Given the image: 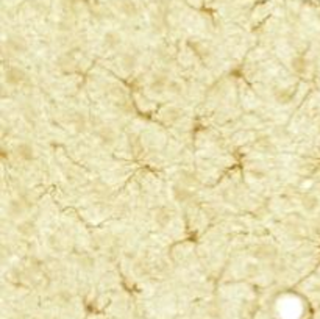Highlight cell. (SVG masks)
I'll return each mask as SVG.
<instances>
[{
  "mask_svg": "<svg viewBox=\"0 0 320 319\" xmlns=\"http://www.w3.org/2000/svg\"><path fill=\"white\" fill-rule=\"evenodd\" d=\"M248 175L255 178V180H263V178L267 177V171L261 166H252L248 169Z\"/></svg>",
  "mask_w": 320,
  "mask_h": 319,
  "instance_id": "cb8c5ba5",
  "label": "cell"
},
{
  "mask_svg": "<svg viewBox=\"0 0 320 319\" xmlns=\"http://www.w3.org/2000/svg\"><path fill=\"white\" fill-rule=\"evenodd\" d=\"M169 77L167 74H163V72H159V74H155L153 78H152V82H150L148 88H150V91L155 93V94H161L164 91H167V86H169Z\"/></svg>",
  "mask_w": 320,
  "mask_h": 319,
  "instance_id": "9c48e42d",
  "label": "cell"
},
{
  "mask_svg": "<svg viewBox=\"0 0 320 319\" xmlns=\"http://www.w3.org/2000/svg\"><path fill=\"white\" fill-rule=\"evenodd\" d=\"M319 17H320V13H319Z\"/></svg>",
  "mask_w": 320,
  "mask_h": 319,
  "instance_id": "f1b7e54d",
  "label": "cell"
},
{
  "mask_svg": "<svg viewBox=\"0 0 320 319\" xmlns=\"http://www.w3.org/2000/svg\"><path fill=\"white\" fill-rule=\"evenodd\" d=\"M95 139L103 146H113L117 141V132L109 125H100L94 130Z\"/></svg>",
  "mask_w": 320,
  "mask_h": 319,
  "instance_id": "3957f363",
  "label": "cell"
},
{
  "mask_svg": "<svg viewBox=\"0 0 320 319\" xmlns=\"http://www.w3.org/2000/svg\"><path fill=\"white\" fill-rule=\"evenodd\" d=\"M30 208H32V204H28V202H25L24 199H21V197H14V199H11V201L8 202V214L11 216V217H14V219H17V217H22Z\"/></svg>",
  "mask_w": 320,
  "mask_h": 319,
  "instance_id": "277c9868",
  "label": "cell"
},
{
  "mask_svg": "<svg viewBox=\"0 0 320 319\" xmlns=\"http://www.w3.org/2000/svg\"><path fill=\"white\" fill-rule=\"evenodd\" d=\"M77 25V22H75V19L74 17H71V16H64L61 21H59V25H58V28H59V32H63V33H69V32H72L74 30V27Z\"/></svg>",
  "mask_w": 320,
  "mask_h": 319,
  "instance_id": "603a6c76",
  "label": "cell"
},
{
  "mask_svg": "<svg viewBox=\"0 0 320 319\" xmlns=\"http://www.w3.org/2000/svg\"><path fill=\"white\" fill-rule=\"evenodd\" d=\"M308 59L305 58V56H302V55H297V56H294L292 59H291V69L295 72V74H298V75H303V74H306L308 72Z\"/></svg>",
  "mask_w": 320,
  "mask_h": 319,
  "instance_id": "d6986e66",
  "label": "cell"
},
{
  "mask_svg": "<svg viewBox=\"0 0 320 319\" xmlns=\"http://www.w3.org/2000/svg\"><path fill=\"white\" fill-rule=\"evenodd\" d=\"M46 241H47V246H48V249H52L53 252H63L64 244H63V241H61V238H59L56 233L48 235Z\"/></svg>",
  "mask_w": 320,
  "mask_h": 319,
  "instance_id": "7402d4cb",
  "label": "cell"
},
{
  "mask_svg": "<svg viewBox=\"0 0 320 319\" xmlns=\"http://www.w3.org/2000/svg\"><path fill=\"white\" fill-rule=\"evenodd\" d=\"M67 122L75 132H85L86 127H88V117L82 111H75V113H72L71 116H69Z\"/></svg>",
  "mask_w": 320,
  "mask_h": 319,
  "instance_id": "5bb4252c",
  "label": "cell"
},
{
  "mask_svg": "<svg viewBox=\"0 0 320 319\" xmlns=\"http://www.w3.org/2000/svg\"><path fill=\"white\" fill-rule=\"evenodd\" d=\"M319 49H320V44H319Z\"/></svg>",
  "mask_w": 320,
  "mask_h": 319,
  "instance_id": "f546056e",
  "label": "cell"
},
{
  "mask_svg": "<svg viewBox=\"0 0 320 319\" xmlns=\"http://www.w3.org/2000/svg\"><path fill=\"white\" fill-rule=\"evenodd\" d=\"M189 46H191V49L195 52V55L200 58H206V56L211 55V47H209V44L205 41H191Z\"/></svg>",
  "mask_w": 320,
  "mask_h": 319,
  "instance_id": "ffe728a7",
  "label": "cell"
},
{
  "mask_svg": "<svg viewBox=\"0 0 320 319\" xmlns=\"http://www.w3.org/2000/svg\"><path fill=\"white\" fill-rule=\"evenodd\" d=\"M197 175L192 171H187V169H180L178 171V183H182L184 186L192 188L197 185Z\"/></svg>",
  "mask_w": 320,
  "mask_h": 319,
  "instance_id": "ac0fdd59",
  "label": "cell"
},
{
  "mask_svg": "<svg viewBox=\"0 0 320 319\" xmlns=\"http://www.w3.org/2000/svg\"><path fill=\"white\" fill-rule=\"evenodd\" d=\"M167 91L171 94H182L183 93V85L178 82V80H171L167 86Z\"/></svg>",
  "mask_w": 320,
  "mask_h": 319,
  "instance_id": "484cf974",
  "label": "cell"
},
{
  "mask_svg": "<svg viewBox=\"0 0 320 319\" xmlns=\"http://www.w3.org/2000/svg\"><path fill=\"white\" fill-rule=\"evenodd\" d=\"M77 265L82 269H85V271H92V269L95 267V258L91 254L83 252L77 257Z\"/></svg>",
  "mask_w": 320,
  "mask_h": 319,
  "instance_id": "44dd1931",
  "label": "cell"
},
{
  "mask_svg": "<svg viewBox=\"0 0 320 319\" xmlns=\"http://www.w3.org/2000/svg\"><path fill=\"white\" fill-rule=\"evenodd\" d=\"M114 8L125 17H135L139 13V6L135 0H114Z\"/></svg>",
  "mask_w": 320,
  "mask_h": 319,
  "instance_id": "52a82bcc",
  "label": "cell"
},
{
  "mask_svg": "<svg viewBox=\"0 0 320 319\" xmlns=\"http://www.w3.org/2000/svg\"><path fill=\"white\" fill-rule=\"evenodd\" d=\"M6 47H8L11 52H14V53H25V52L28 51L27 41H25V39H24L22 36H17V35H13V36L8 38Z\"/></svg>",
  "mask_w": 320,
  "mask_h": 319,
  "instance_id": "8fae6325",
  "label": "cell"
},
{
  "mask_svg": "<svg viewBox=\"0 0 320 319\" xmlns=\"http://www.w3.org/2000/svg\"><path fill=\"white\" fill-rule=\"evenodd\" d=\"M259 147H258V151H261V152H264V154H274V144H272V141L269 138H264L261 143L258 144Z\"/></svg>",
  "mask_w": 320,
  "mask_h": 319,
  "instance_id": "d4e9b609",
  "label": "cell"
},
{
  "mask_svg": "<svg viewBox=\"0 0 320 319\" xmlns=\"http://www.w3.org/2000/svg\"><path fill=\"white\" fill-rule=\"evenodd\" d=\"M56 64L63 72H74L77 69V58L72 52H66L58 56Z\"/></svg>",
  "mask_w": 320,
  "mask_h": 319,
  "instance_id": "30bf717a",
  "label": "cell"
},
{
  "mask_svg": "<svg viewBox=\"0 0 320 319\" xmlns=\"http://www.w3.org/2000/svg\"><path fill=\"white\" fill-rule=\"evenodd\" d=\"M172 196L180 204H189L195 199V193L192 191V188L184 186L182 183H175L172 186Z\"/></svg>",
  "mask_w": 320,
  "mask_h": 319,
  "instance_id": "5b68a950",
  "label": "cell"
},
{
  "mask_svg": "<svg viewBox=\"0 0 320 319\" xmlns=\"http://www.w3.org/2000/svg\"><path fill=\"white\" fill-rule=\"evenodd\" d=\"M137 66V55L133 52H125L121 56V67L127 74H132Z\"/></svg>",
  "mask_w": 320,
  "mask_h": 319,
  "instance_id": "e0dca14e",
  "label": "cell"
},
{
  "mask_svg": "<svg viewBox=\"0 0 320 319\" xmlns=\"http://www.w3.org/2000/svg\"><path fill=\"white\" fill-rule=\"evenodd\" d=\"M14 152H16L17 158L22 160V161H25V163H32L35 160V157H36L35 147L30 143H25V141L17 143L16 147H14Z\"/></svg>",
  "mask_w": 320,
  "mask_h": 319,
  "instance_id": "ba28073f",
  "label": "cell"
},
{
  "mask_svg": "<svg viewBox=\"0 0 320 319\" xmlns=\"http://www.w3.org/2000/svg\"><path fill=\"white\" fill-rule=\"evenodd\" d=\"M5 82L11 86H24L28 82V74L19 66H8L5 69Z\"/></svg>",
  "mask_w": 320,
  "mask_h": 319,
  "instance_id": "7a4b0ae2",
  "label": "cell"
},
{
  "mask_svg": "<svg viewBox=\"0 0 320 319\" xmlns=\"http://www.w3.org/2000/svg\"><path fill=\"white\" fill-rule=\"evenodd\" d=\"M172 217H174V213L171 212L169 207H158L153 212V221L159 228H166L171 225Z\"/></svg>",
  "mask_w": 320,
  "mask_h": 319,
  "instance_id": "8992f818",
  "label": "cell"
},
{
  "mask_svg": "<svg viewBox=\"0 0 320 319\" xmlns=\"http://www.w3.org/2000/svg\"><path fill=\"white\" fill-rule=\"evenodd\" d=\"M122 44V36L116 30H109L103 35V46L106 51H116V49Z\"/></svg>",
  "mask_w": 320,
  "mask_h": 319,
  "instance_id": "4fadbf2b",
  "label": "cell"
},
{
  "mask_svg": "<svg viewBox=\"0 0 320 319\" xmlns=\"http://www.w3.org/2000/svg\"><path fill=\"white\" fill-rule=\"evenodd\" d=\"M17 232L25 238H33L38 233V225L33 219H24L17 224Z\"/></svg>",
  "mask_w": 320,
  "mask_h": 319,
  "instance_id": "9a60e30c",
  "label": "cell"
},
{
  "mask_svg": "<svg viewBox=\"0 0 320 319\" xmlns=\"http://www.w3.org/2000/svg\"><path fill=\"white\" fill-rule=\"evenodd\" d=\"M250 255L259 262H275L278 258V247L269 241L255 243L250 247Z\"/></svg>",
  "mask_w": 320,
  "mask_h": 319,
  "instance_id": "6da1fadb",
  "label": "cell"
},
{
  "mask_svg": "<svg viewBox=\"0 0 320 319\" xmlns=\"http://www.w3.org/2000/svg\"><path fill=\"white\" fill-rule=\"evenodd\" d=\"M245 269H247V274H248V275H256L258 271H259V265L255 263V262H250V263L245 266Z\"/></svg>",
  "mask_w": 320,
  "mask_h": 319,
  "instance_id": "83f0119b",
  "label": "cell"
},
{
  "mask_svg": "<svg viewBox=\"0 0 320 319\" xmlns=\"http://www.w3.org/2000/svg\"><path fill=\"white\" fill-rule=\"evenodd\" d=\"M302 208L306 212V213H316L319 210V207H320V199L316 196V194H305L302 197Z\"/></svg>",
  "mask_w": 320,
  "mask_h": 319,
  "instance_id": "2e32d148",
  "label": "cell"
},
{
  "mask_svg": "<svg viewBox=\"0 0 320 319\" xmlns=\"http://www.w3.org/2000/svg\"><path fill=\"white\" fill-rule=\"evenodd\" d=\"M289 97H291V96L287 94L286 89H279V91L275 93V99H276L279 104H286L289 101Z\"/></svg>",
  "mask_w": 320,
  "mask_h": 319,
  "instance_id": "4316f807",
  "label": "cell"
},
{
  "mask_svg": "<svg viewBox=\"0 0 320 319\" xmlns=\"http://www.w3.org/2000/svg\"><path fill=\"white\" fill-rule=\"evenodd\" d=\"M182 116H183L182 108L175 106V105H167L161 109V119H164V121L169 124H174V122L180 121Z\"/></svg>",
  "mask_w": 320,
  "mask_h": 319,
  "instance_id": "7c38bea8",
  "label": "cell"
}]
</instances>
